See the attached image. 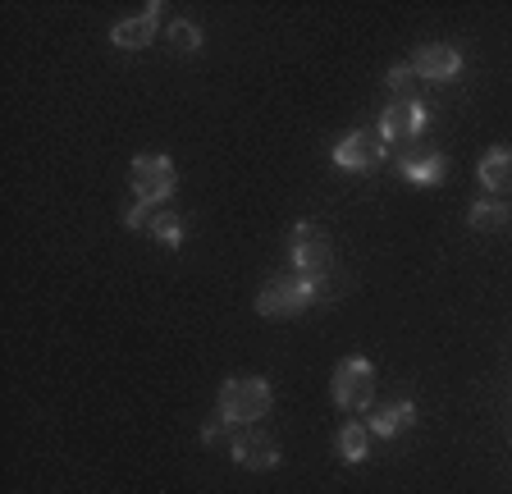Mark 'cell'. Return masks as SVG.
<instances>
[{
  "label": "cell",
  "instance_id": "cell-1",
  "mask_svg": "<svg viewBox=\"0 0 512 494\" xmlns=\"http://www.w3.org/2000/svg\"><path fill=\"white\" fill-rule=\"evenodd\" d=\"M275 403V389L261 376H234L220 385V398H215V417L224 421V430H247L252 421H261Z\"/></svg>",
  "mask_w": 512,
  "mask_h": 494
},
{
  "label": "cell",
  "instance_id": "cell-2",
  "mask_svg": "<svg viewBox=\"0 0 512 494\" xmlns=\"http://www.w3.org/2000/svg\"><path fill=\"white\" fill-rule=\"evenodd\" d=\"M325 289L330 284L325 280H307V275H275V280L261 284V293H256V312L270 316V321H284V316H298L307 312L311 302L325 298Z\"/></svg>",
  "mask_w": 512,
  "mask_h": 494
},
{
  "label": "cell",
  "instance_id": "cell-3",
  "mask_svg": "<svg viewBox=\"0 0 512 494\" xmlns=\"http://www.w3.org/2000/svg\"><path fill=\"white\" fill-rule=\"evenodd\" d=\"M128 183H133V197L147 206L170 202L174 188H179V170L165 151H138L133 165H128Z\"/></svg>",
  "mask_w": 512,
  "mask_h": 494
},
{
  "label": "cell",
  "instance_id": "cell-4",
  "mask_svg": "<svg viewBox=\"0 0 512 494\" xmlns=\"http://www.w3.org/2000/svg\"><path fill=\"white\" fill-rule=\"evenodd\" d=\"M334 403H339L343 412H366L371 408V398H375V366L371 357L362 353H352L343 357L339 366H334Z\"/></svg>",
  "mask_w": 512,
  "mask_h": 494
},
{
  "label": "cell",
  "instance_id": "cell-5",
  "mask_svg": "<svg viewBox=\"0 0 512 494\" xmlns=\"http://www.w3.org/2000/svg\"><path fill=\"white\" fill-rule=\"evenodd\" d=\"M293 243H288V257H293V270L298 275H307V280H330V238H325V229L316 225V220H298L293 225Z\"/></svg>",
  "mask_w": 512,
  "mask_h": 494
},
{
  "label": "cell",
  "instance_id": "cell-6",
  "mask_svg": "<svg viewBox=\"0 0 512 494\" xmlns=\"http://www.w3.org/2000/svg\"><path fill=\"white\" fill-rule=\"evenodd\" d=\"M384 161H389V142L371 129H352L348 138L334 142V165L348 174H375Z\"/></svg>",
  "mask_w": 512,
  "mask_h": 494
},
{
  "label": "cell",
  "instance_id": "cell-7",
  "mask_svg": "<svg viewBox=\"0 0 512 494\" xmlns=\"http://www.w3.org/2000/svg\"><path fill=\"white\" fill-rule=\"evenodd\" d=\"M229 458H234L243 472H275L284 453H279L275 435L247 426V430H234V440H229Z\"/></svg>",
  "mask_w": 512,
  "mask_h": 494
},
{
  "label": "cell",
  "instance_id": "cell-8",
  "mask_svg": "<svg viewBox=\"0 0 512 494\" xmlns=\"http://www.w3.org/2000/svg\"><path fill=\"white\" fill-rule=\"evenodd\" d=\"M426 133V106L416 97H394L380 115V138L384 142H416Z\"/></svg>",
  "mask_w": 512,
  "mask_h": 494
},
{
  "label": "cell",
  "instance_id": "cell-9",
  "mask_svg": "<svg viewBox=\"0 0 512 494\" xmlns=\"http://www.w3.org/2000/svg\"><path fill=\"white\" fill-rule=\"evenodd\" d=\"M412 74L416 78H430V83H448V78L462 74V51L458 46H444V42H426L412 51Z\"/></svg>",
  "mask_w": 512,
  "mask_h": 494
},
{
  "label": "cell",
  "instance_id": "cell-10",
  "mask_svg": "<svg viewBox=\"0 0 512 494\" xmlns=\"http://www.w3.org/2000/svg\"><path fill=\"white\" fill-rule=\"evenodd\" d=\"M398 174L416 188H439L448 179V156L444 151H430V147H407L398 156Z\"/></svg>",
  "mask_w": 512,
  "mask_h": 494
},
{
  "label": "cell",
  "instance_id": "cell-11",
  "mask_svg": "<svg viewBox=\"0 0 512 494\" xmlns=\"http://www.w3.org/2000/svg\"><path fill=\"white\" fill-rule=\"evenodd\" d=\"M160 33V5L151 0L142 14H128V19H119L115 28H110V42L119 46V51H147L151 42H156Z\"/></svg>",
  "mask_w": 512,
  "mask_h": 494
},
{
  "label": "cell",
  "instance_id": "cell-12",
  "mask_svg": "<svg viewBox=\"0 0 512 494\" xmlns=\"http://www.w3.org/2000/svg\"><path fill=\"white\" fill-rule=\"evenodd\" d=\"M412 421H416V403H412V398H398V403H389V408L375 412L366 430H371L375 440H394V435H403Z\"/></svg>",
  "mask_w": 512,
  "mask_h": 494
},
{
  "label": "cell",
  "instance_id": "cell-13",
  "mask_svg": "<svg viewBox=\"0 0 512 494\" xmlns=\"http://www.w3.org/2000/svg\"><path fill=\"white\" fill-rule=\"evenodd\" d=\"M476 179L480 188H490V193H503L512 183V147H490L485 156H480L476 165Z\"/></svg>",
  "mask_w": 512,
  "mask_h": 494
},
{
  "label": "cell",
  "instance_id": "cell-14",
  "mask_svg": "<svg viewBox=\"0 0 512 494\" xmlns=\"http://www.w3.org/2000/svg\"><path fill=\"white\" fill-rule=\"evenodd\" d=\"M366 453H371V430H366L362 421H348V426L339 430V458L348 462V467H357V462H366Z\"/></svg>",
  "mask_w": 512,
  "mask_h": 494
},
{
  "label": "cell",
  "instance_id": "cell-15",
  "mask_svg": "<svg viewBox=\"0 0 512 494\" xmlns=\"http://www.w3.org/2000/svg\"><path fill=\"white\" fill-rule=\"evenodd\" d=\"M512 220V211L503 202H494V197H485V202H471L467 211V225L476 229V234H485V229H503Z\"/></svg>",
  "mask_w": 512,
  "mask_h": 494
},
{
  "label": "cell",
  "instance_id": "cell-16",
  "mask_svg": "<svg viewBox=\"0 0 512 494\" xmlns=\"http://www.w3.org/2000/svg\"><path fill=\"white\" fill-rule=\"evenodd\" d=\"M147 234L156 238L160 247H170L174 252V247H183V220L174 211H156L151 215V225H147Z\"/></svg>",
  "mask_w": 512,
  "mask_h": 494
},
{
  "label": "cell",
  "instance_id": "cell-17",
  "mask_svg": "<svg viewBox=\"0 0 512 494\" xmlns=\"http://www.w3.org/2000/svg\"><path fill=\"white\" fill-rule=\"evenodd\" d=\"M165 37H170V46L179 55H197V51H202V28H197L192 19H174Z\"/></svg>",
  "mask_w": 512,
  "mask_h": 494
},
{
  "label": "cell",
  "instance_id": "cell-18",
  "mask_svg": "<svg viewBox=\"0 0 512 494\" xmlns=\"http://www.w3.org/2000/svg\"><path fill=\"white\" fill-rule=\"evenodd\" d=\"M151 215H156V206L133 202V206L124 211V229H147V225H151Z\"/></svg>",
  "mask_w": 512,
  "mask_h": 494
},
{
  "label": "cell",
  "instance_id": "cell-19",
  "mask_svg": "<svg viewBox=\"0 0 512 494\" xmlns=\"http://www.w3.org/2000/svg\"><path fill=\"white\" fill-rule=\"evenodd\" d=\"M412 65H394V69H389V74H384V83H389V87H394V92H398V97H407V87H412Z\"/></svg>",
  "mask_w": 512,
  "mask_h": 494
},
{
  "label": "cell",
  "instance_id": "cell-20",
  "mask_svg": "<svg viewBox=\"0 0 512 494\" xmlns=\"http://www.w3.org/2000/svg\"><path fill=\"white\" fill-rule=\"evenodd\" d=\"M220 426H224L220 417H211V421H206V426H202V444H220Z\"/></svg>",
  "mask_w": 512,
  "mask_h": 494
}]
</instances>
